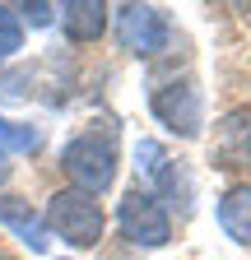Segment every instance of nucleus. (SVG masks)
I'll list each match as a JSON object with an SVG mask.
<instances>
[{
	"label": "nucleus",
	"mask_w": 251,
	"mask_h": 260,
	"mask_svg": "<svg viewBox=\"0 0 251 260\" xmlns=\"http://www.w3.org/2000/svg\"><path fill=\"white\" fill-rule=\"evenodd\" d=\"M38 144H42V135H38L33 125L5 121V116H0V149H5V153H33Z\"/></svg>",
	"instance_id": "10"
},
{
	"label": "nucleus",
	"mask_w": 251,
	"mask_h": 260,
	"mask_svg": "<svg viewBox=\"0 0 251 260\" xmlns=\"http://www.w3.org/2000/svg\"><path fill=\"white\" fill-rule=\"evenodd\" d=\"M42 223H47V233L66 237V246H75V251L98 246V242H103V228H107L103 205L93 200V195L75 190V186L56 190L51 200H47V218H42Z\"/></svg>",
	"instance_id": "1"
},
{
	"label": "nucleus",
	"mask_w": 251,
	"mask_h": 260,
	"mask_svg": "<svg viewBox=\"0 0 251 260\" xmlns=\"http://www.w3.org/2000/svg\"><path fill=\"white\" fill-rule=\"evenodd\" d=\"M218 228L237 246H251V181L224 190V200H218Z\"/></svg>",
	"instance_id": "9"
},
{
	"label": "nucleus",
	"mask_w": 251,
	"mask_h": 260,
	"mask_svg": "<svg viewBox=\"0 0 251 260\" xmlns=\"http://www.w3.org/2000/svg\"><path fill=\"white\" fill-rule=\"evenodd\" d=\"M0 223L10 228V233L28 246V251H47V223L38 218V209H28V200L19 195H0Z\"/></svg>",
	"instance_id": "8"
},
{
	"label": "nucleus",
	"mask_w": 251,
	"mask_h": 260,
	"mask_svg": "<svg viewBox=\"0 0 251 260\" xmlns=\"http://www.w3.org/2000/svg\"><path fill=\"white\" fill-rule=\"evenodd\" d=\"M116 228H121V237L135 242V246H168V237H172V218H168V209L159 205V195L149 186H131L121 195Z\"/></svg>",
	"instance_id": "3"
},
{
	"label": "nucleus",
	"mask_w": 251,
	"mask_h": 260,
	"mask_svg": "<svg viewBox=\"0 0 251 260\" xmlns=\"http://www.w3.org/2000/svg\"><path fill=\"white\" fill-rule=\"evenodd\" d=\"M60 168L75 181V190L84 195H103L116 181V144L103 135H75L60 149Z\"/></svg>",
	"instance_id": "2"
},
{
	"label": "nucleus",
	"mask_w": 251,
	"mask_h": 260,
	"mask_svg": "<svg viewBox=\"0 0 251 260\" xmlns=\"http://www.w3.org/2000/svg\"><path fill=\"white\" fill-rule=\"evenodd\" d=\"M163 162H168V153L159 149V144H153V140H140L135 144V168L153 181V177H159V168H163Z\"/></svg>",
	"instance_id": "12"
},
{
	"label": "nucleus",
	"mask_w": 251,
	"mask_h": 260,
	"mask_svg": "<svg viewBox=\"0 0 251 260\" xmlns=\"http://www.w3.org/2000/svg\"><path fill=\"white\" fill-rule=\"evenodd\" d=\"M116 42L131 56H159L168 47V19L153 5H121L116 10Z\"/></svg>",
	"instance_id": "5"
},
{
	"label": "nucleus",
	"mask_w": 251,
	"mask_h": 260,
	"mask_svg": "<svg viewBox=\"0 0 251 260\" xmlns=\"http://www.w3.org/2000/svg\"><path fill=\"white\" fill-rule=\"evenodd\" d=\"M149 107L172 135L181 140H196L205 130V98H200V84L196 79H172V84H153L149 93Z\"/></svg>",
	"instance_id": "4"
},
{
	"label": "nucleus",
	"mask_w": 251,
	"mask_h": 260,
	"mask_svg": "<svg viewBox=\"0 0 251 260\" xmlns=\"http://www.w3.org/2000/svg\"><path fill=\"white\" fill-rule=\"evenodd\" d=\"M56 14H60L66 38H75V42H98L112 10L98 5V0H66V5H56Z\"/></svg>",
	"instance_id": "7"
},
{
	"label": "nucleus",
	"mask_w": 251,
	"mask_h": 260,
	"mask_svg": "<svg viewBox=\"0 0 251 260\" xmlns=\"http://www.w3.org/2000/svg\"><path fill=\"white\" fill-rule=\"evenodd\" d=\"M209 153L218 168H251V107H237L218 121Z\"/></svg>",
	"instance_id": "6"
},
{
	"label": "nucleus",
	"mask_w": 251,
	"mask_h": 260,
	"mask_svg": "<svg viewBox=\"0 0 251 260\" xmlns=\"http://www.w3.org/2000/svg\"><path fill=\"white\" fill-rule=\"evenodd\" d=\"M5 177H10V153L0 149V181H5Z\"/></svg>",
	"instance_id": "14"
},
{
	"label": "nucleus",
	"mask_w": 251,
	"mask_h": 260,
	"mask_svg": "<svg viewBox=\"0 0 251 260\" xmlns=\"http://www.w3.org/2000/svg\"><path fill=\"white\" fill-rule=\"evenodd\" d=\"M19 47H23V23H19V14L10 5H0V60L14 56Z\"/></svg>",
	"instance_id": "11"
},
{
	"label": "nucleus",
	"mask_w": 251,
	"mask_h": 260,
	"mask_svg": "<svg viewBox=\"0 0 251 260\" xmlns=\"http://www.w3.org/2000/svg\"><path fill=\"white\" fill-rule=\"evenodd\" d=\"M23 14H28V23H33V28H47L51 14H56V5H23Z\"/></svg>",
	"instance_id": "13"
}]
</instances>
